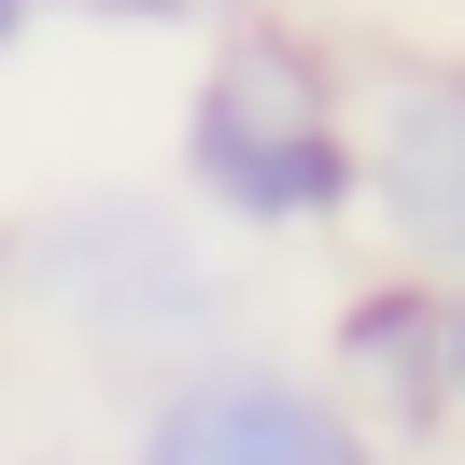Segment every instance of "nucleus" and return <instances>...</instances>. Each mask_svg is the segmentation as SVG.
I'll return each instance as SVG.
<instances>
[{
    "label": "nucleus",
    "instance_id": "obj_1",
    "mask_svg": "<svg viewBox=\"0 0 465 465\" xmlns=\"http://www.w3.org/2000/svg\"><path fill=\"white\" fill-rule=\"evenodd\" d=\"M183 198L240 240H324L352 226V99L339 57L282 15H226L183 85Z\"/></svg>",
    "mask_w": 465,
    "mask_h": 465
},
{
    "label": "nucleus",
    "instance_id": "obj_2",
    "mask_svg": "<svg viewBox=\"0 0 465 465\" xmlns=\"http://www.w3.org/2000/svg\"><path fill=\"white\" fill-rule=\"evenodd\" d=\"M29 282H43V311H57L99 367H127V381H170V367H198V352H240V296H226V268L198 254L183 198H71L57 226L29 240Z\"/></svg>",
    "mask_w": 465,
    "mask_h": 465
},
{
    "label": "nucleus",
    "instance_id": "obj_3",
    "mask_svg": "<svg viewBox=\"0 0 465 465\" xmlns=\"http://www.w3.org/2000/svg\"><path fill=\"white\" fill-rule=\"evenodd\" d=\"M127 465H381V437L352 423L311 367L198 352V367L142 381V409H127Z\"/></svg>",
    "mask_w": 465,
    "mask_h": 465
},
{
    "label": "nucleus",
    "instance_id": "obj_4",
    "mask_svg": "<svg viewBox=\"0 0 465 465\" xmlns=\"http://www.w3.org/2000/svg\"><path fill=\"white\" fill-rule=\"evenodd\" d=\"M352 212L409 282L465 268V71H395L381 99H352Z\"/></svg>",
    "mask_w": 465,
    "mask_h": 465
},
{
    "label": "nucleus",
    "instance_id": "obj_5",
    "mask_svg": "<svg viewBox=\"0 0 465 465\" xmlns=\"http://www.w3.org/2000/svg\"><path fill=\"white\" fill-rule=\"evenodd\" d=\"M311 381L381 437V451H395V437H437V423H451V381H437V282L381 268L367 296H339V324H324V367H311Z\"/></svg>",
    "mask_w": 465,
    "mask_h": 465
},
{
    "label": "nucleus",
    "instance_id": "obj_6",
    "mask_svg": "<svg viewBox=\"0 0 465 465\" xmlns=\"http://www.w3.org/2000/svg\"><path fill=\"white\" fill-rule=\"evenodd\" d=\"M437 381H451V409H465V268L437 282Z\"/></svg>",
    "mask_w": 465,
    "mask_h": 465
},
{
    "label": "nucleus",
    "instance_id": "obj_7",
    "mask_svg": "<svg viewBox=\"0 0 465 465\" xmlns=\"http://www.w3.org/2000/svg\"><path fill=\"white\" fill-rule=\"evenodd\" d=\"M71 15H114V29H183V15H212V0H71Z\"/></svg>",
    "mask_w": 465,
    "mask_h": 465
},
{
    "label": "nucleus",
    "instance_id": "obj_8",
    "mask_svg": "<svg viewBox=\"0 0 465 465\" xmlns=\"http://www.w3.org/2000/svg\"><path fill=\"white\" fill-rule=\"evenodd\" d=\"M29 43H43V0H0V71L29 57Z\"/></svg>",
    "mask_w": 465,
    "mask_h": 465
}]
</instances>
